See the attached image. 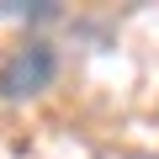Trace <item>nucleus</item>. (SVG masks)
<instances>
[{"label":"nucleus","instance_id":"obj_2","mask_svg":"<svg viewBox=\"0 0 159 159\" xmlns=\"http://www.w3.org/2000/svg\"><path fill=\"white\" fill-rule=\"evenodd\" d=\"M0 16H11V21H53L58 6H53V0H37V6H32V0H6Z\"/></svg>","mask_w":159,"mask_h":159},{"label":"nucleus","instance_id":"obj_1","mask_svg":"<svg viewBox=\"0 0 159 159\" xmlns=\"http://www.w3.org/2000/svg\"><path fill=\"white\" fill-rule=\"evenodd\" d=\"M58 80V48L32 37L27 48H16L6 64H0V101H32Z\"/></svg>","mask_w":159,"mask_h":159}]
</instances>
